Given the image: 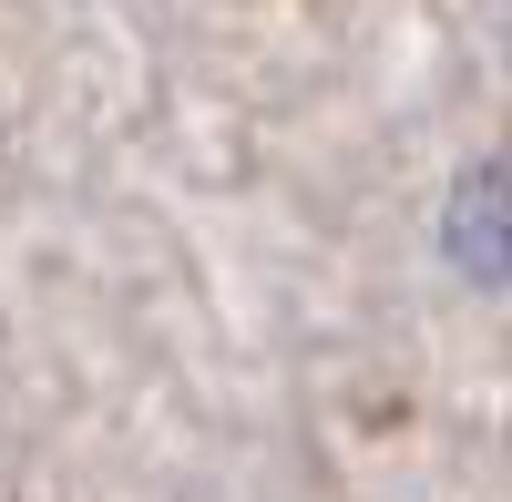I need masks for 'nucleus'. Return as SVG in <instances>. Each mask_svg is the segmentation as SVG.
I'll return each mask as SVG.
<instances>
[]
</instances>
